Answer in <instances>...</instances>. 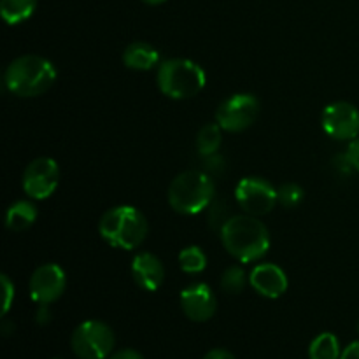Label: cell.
<instances>
[{"label": "cell", "instance_id": "obj_1", "mask_svg": "<svg viewBox=\"0 0 359 359\" xmlns=\"http://www.w3.org/2000/svg\"><path fill=\"white\" fill-rule=\"evenodd\" d=\"M219 233L224 249L242 263L258 262L270 249L269 230L256 216H231Z\"/></svg>", "mask_w": 359, "mask_h": 359}, {"label": "cell", "instance_id": "obj_2", "mask_svg": "<svg viewBox=\"0 0 359 359\" xmlns=\"http://www.w3.org/2000/svg\"><path fill=\"white\" fill-rule=\"evenodd\" d=\"M4 81L7 90L18 97H39L55 84L56 69L42 56L25 55L9 63Z\"/></svg>", "mask_w": 359, "mask_h": 359}, {"label": "cell", "instance_id": "obj_3", "mask_svg": "<svg viewBox=\"0 0 359 359\" xmlns=\"http://www.w3.org/2000/svg\"><path fill=\"white\" fill-rule=\"evenodd\" d=\"M147 221L139 209L132 205H118L102 216L98 231L109 245L118 249H135L146 238Z\"/></svg>", "mask_w": 359, "mask_h": 359}, {"label": "cell", "instance_id": "obj_4", "mask_svg": "<svg viewBox=\"0 0 359 359\" xmlns=\"http://www.w3.org/2000/svg\"><path fill=\"white\" fill-rule=\"evenodd\" d=\"M214 193L212 175L203 170H188L179 174L168 186V203L175 212L193 216L210 205Z\"/></svg>", "mask_w": 359, "mask_h": 359}, {"label": "cell", "instance_id": "obj_5", "mask_svg": "<svg viewBox=\"0 0 359 359\" xmlns=\"http://www.w3.org/2000/svg\"><path fill=\"white\" fill-rule=\"evenodd\" d=\"M205 72L198 63L186 58H172L158 67V88L174 100L193 98L205 88Z\"/></svg>", "mask_w": 359, "mask_h": 359}, {"label": "cell", "instance_id": "obj_6", "mask_svg": "<svg viewBox=\"0 0 359 359\" xmlns=\"http://www.w3.org/2000/svg\"><path fill=\"white\" fill-rule=\"evenodd\" d=\"M114 332L104 321H84L74 330L70 347L79 359H107L114 353Z\"/></svg>", "mask_w": 359, "mask_h": 359}, {"label": "cell", "instance_id": "obj_7", "mask_svg": "<svg viewBox=\"0 0 359 359\" xmlns=\"http://www.w3.org/2000/svg\"><path fill=\"white\" fill-rule=\"evenodd\" d=\"M259 114V100L251 93L231 95L216 111V123L224 132H244Z\"/></svg>", "mask_w": 359, "mask_h": 359}, {"label": "cell", "instance_id": "obj_8", "mask_svg": "<svg viewBox=\"0 0 359 359\" xmlns=\"http://www.w3.org/2000/svg\"><path fill=\"white\" fill-rule=\"evenodd\" d=\"M235 198L249 216H265L276 207L277 189L263 177H244L237 184Z\"/></svg>", "mask_w": 359, "mask_h": 359}, {"label": "cell", "instance_id": "obj_9", "mask_svg": "<svg viewBox=\"0 0 359 359\" xmlns=\"http://www.w3.org/2000/svg\"><path fill=\"white\" fill-rule=\"evenodd\" d=\"M23 191L34 200H44L55 193L60 182V167L51 158H37L23 172Z\"/></svg>", "mask_w": 359, "mask_h": 359}, {"label": "cell", "instance_id": "obj_10", "mask_svg": "<svg viewBox=\"0 0 359 359\" xmlns=\"http://www.w3.org/2000/svg\"><path fill=\"white\" fill-rule=\"evenodd\" d=\"M323 128L335 140H354L359 137V111L349 102H333L323 111Z\"/></svg>", "mask_w": 359, "mask_h": 359}, {"label": "cell", "instance_id": "obj_11", "mask_svg": "<svg viewBox=\"0 0 359 359\" xmlns=\"http://www.w3.org/2000/svg\"><path fill=\"white\" fill-rule=\"evenodd\" d=\"M67 286V277L62 266L56 263H46L35 269L32 273L30 284V297L35 304H53L63 294Z\"/></svg>", "mask_w": 359, "mask_h": 359}, {"label": "cell", "instance_id": "obj_12", "mask_svg": "<svg viewBox=\"0 0 359 359\" xmlns=\"http://www.w3.org/2000/svg\"><path fill=\"white\" fill-rule=\"evenodd\" d=\"M181 307L188 319L205 323L216 314L217 300L207 284L196 283L181 291Z\"/></svg>", "mask_w": 359, "mask_h": 359}, {"label": "cell", "instance_id": "obj_13", "mask_svg": "<svg viewBox=\"0 0 359 359\" xmlns=\"http://www.w3.org/2000/svg\"><path fill=\"white\" fill-rule=\"evenodd\" d=\"M249 284L265 298H279L287 290V277L280 266L273 263H259L249 276Z\"/></svg>", "mask_w": 359, "mask_h": 359}, {"label": "cell", "instance_id": "obj_14", "mask_svg": "<svg viewBox=\"0 0 359 359\" xmlns=\"http://www.w3.org/2000/svg\"><path fill=\"white\" fill-rule=\"evenodd\" d=\"M132 276L133 280L144 291H158L165 280V266L151 252H140L132 262Z\"/></svg>", "mask_w": 359, "mask_h": 359}, {"label": "cell", "instance_id": "obj_15", "mask_svg": "<svg viewBox=\"0 0 359 359\" xmlns=\"http://www.w3.org/2000/svg\"><path fill=\"white\" fill-rule=\"evenodd\" d=\"M123 63L132 70H151L160 63V53L147 42H132L123 51Z\"/></svg>", "mask_w": 359, "mask_h": 359}, {"label": "cell", "instance_id": "obj_16", "mask_svg": "<svg viewBox=\"0 0 359 359\" xmlns=\"http://www.w3.org/2000/svg\"><path fill=\"white\" fill-rule=\"evenodd\" d=\"M37 207L28 200H18L7 209L6 226L11 231H25L37 221Z\"/></svg>", "mask_w": 359, "mask_h": 359}, {"label": "cell", "instance_id": "obj_17", "mask_svg": "<svg viewBox=\"0 0 359 359\" xmlns=\"http://www.w3.org/2000/svg\"><path fill=\"white\" fill-rule=\"evenodd\" d=\"M37 7V0H0V14L9 25L28 20Z\"/></svg>", "mask_w": 359, "mask_h": 359}, {"label": "cell", "instance_id": "obj_18", "mask_svg": "<svg viewBox=\"0 0 359 359\" xmlns=\"http://www.w3.org/2000/svg\"><path fill=\"white\" fill-rule=\"evenodd\" d=\"M339 339L333 333H321L316 337L309 347V359H340Z\"/></svg>", "mask_w": 359, "mask_h": 359}, {"label": "cell", "instance_id": "obj_19", "mask_svg": "<svg viewBox=\"0 0 359 359\" xmlns=\"http://www.w3.org/2000/svg\"><path fill=\"white\" fill-rule=\"evenodd\" d=\"M223 128L217 123H207L202 126L196 135V149H198L200 156H209V154L217 153L223 142Z\"/></svg>", "mask_w": 359, "mask_h": 359}, {"label": "cell", "instance_id": "obj_20", "mask_svg": "<svg viewBox=\"0 0 359 359\" xmlns=\"http://www.w3.org/2000/svg\"><path fill=\"white\" fill-rule=\"evenodd\" d=\"M179 265L186 273H200L207 266V256L198 245H189L179 252Z\"/></svg>", "mask_w": 359, "mask_h": 359}, {"label": "cell", "instance_id": "obj_21", "mask_svg": "<svg viewBox=\"0 0 359 359\" xmlns=\"http://www.w3.org/2000/svg\"><path fill=\"white\" fill-rule=\"evenodd\" d=\"M248 286V276H245L244 269L238 265L228 266L221 276V287L226 291L228 294H238L245 290Z\"/></svg>", "mask_w": 359, "mask_h": 359}, {"label": "cell", "instance_id": "obj_22", "mask_svg": "<svg viewBox=\"0 0 359 359\" xmlns=\"http://www.w3.org/2000/svg\"><path fill=\"white\" fill-rule=\"evenodd\" d=\"M207 209H209V216H207V219H209V226L217 231L223 230V226L230 221L231 217L228 203L224 202V200H212Z\"/></svg>", "mask_w": 359, "mask_h": 359}, {"label": "cell", "instance_id": "obj_23", "mask_svg": "<svg viewBox=\"0 0 359 359\" xmlns=\"http://www.w3.org/2000/svg\"><path fill=\"white\" fill-rule=\"evenodd\" d=\"M277 200L286 209H294L304 202V189L294 182H286L277 189Z\"/></svg>", "mask_w": 359, "mask_h": 359}, {"label": "cell", "instance_id": "obj_24", "mask_svg": "<svg viewBox=\"0 0 359 359\" xmlns=\"http://www.w3.org/2000/svg\"><path fill=\"white\" fill-rule=\"evenodd\" d=\"M224 170H226V161L221 154L214 153L203 156V172H207L209 175H221Z\"/></svg>", "mask_w": 359, "mask_h": 359}, {"label": "cell", "instance_id": "obj_25", "mask_svg": "<svg viewBox=\"0 0 359 359\" xmlns=\"http://www.w3.org/2000/svg\"><path fill=\"white\" fill-rule=\"evenodd\" d=\"M0 280H2V291H4L2 316H6L7 312H9L11 305H13V302H14V284L11 283V279L6 276V273L0 277Z\"/></svg>", "mask_w": 359, "mask_h": 359}, {"label": "cell", "instance_id": "obj_26", "mask_svg": "<svg viewBox=\"0 0 359 359\" xmlns=\"http://www.w3.org/2000/svg\"><path fill=\"white\" fill-rule=\"evenodd\" d=\"M51 319H53V314H51V309H49V305L39 304L37 312H35V323H37L39 326H46L51 323Z\"/></svg>", "mask_w": 359, "mask_h": 359}, {"label": "cell", "instance_id": "obj_27", "mask_svg": "<svg viewBox=\"0 0 359 359\" xmlns=\"http://www.w3.org/2000/svg\"><path fill=\"white\" fill-rule=\"evenodd\" d=\"M347 156H349L351 163H353L354 170L359 172V137H356L354 140H351L349 147H347Z\"/></svg>", "mask_w": 359, "mask_h": 359}, {"label": "cell", "instance_id": "obj_28", "mask_svg": "<svg viewBox=\"0 0 359 359\" xmlns=\"http://www.w3.org/2000/svg\"><path fill=\"white\" fill-rule=\"evenodd\" d=\"M107 359H144V356L135 349H119L114 351Z\"/></svg>", "mask_w": 359, "mask_h": 359}, {"label": "cell", "instance_id": "obj_29", "mask_svg": "<svg viewBox=\"0 0 359 359\" xmlns=\"http://www.w3.org/2000/svg\"><path fill=\"white\" fill-rule=\"evenodd\" d=\"M340 359H359V340L353 342L351 346H347L346 349L342 351V356Z\"/></svg>", "mask_w": 359, "mask_h": 359}, {"label": "cell", "instance_id": "obj_30", "mask_svg": "<svg viewBox=\"0 0 359 359\" xmlns=\"http://www.w3.org/2000/svg\"><path fill=\"white\" fill-rule=\"evenodd\" d=\"M203 359H235V356L226 349H212L203 356Z\"/></svg>", "mask_w": 359, "mask_h": 359}, {"label": "cell", "instance_id": "obj_31", "mask_svg": "<svg viewBox=\"0 0 359 359\" xmlns=\"http://www.w3.org/2000/svg\"><path fill=\"white\" fill-rule=\"evenodd\" d=\"M11 330H14L13 323H7V321L4 323V326H2V333H4V335H9Z\"/></svg>", "mask_w": 359, "mask_h": 359}, {"label": "cell", "instance_id": "obj_32", "mask_svg": "<svg viewBox=\"0 0 359 359\" xmlns=\"http://www.w3.org/2000/svg\"><path fill=\"white\" fill-rule=\"evenodd\" d=\"M142 2L149 4V6H160V4L167 2V0H142Z\"/></svg>", "mask_w": 359, "mask_h": 359}, {"label": "cell", "instance_id": "obj_33", "mask_svg": "<svg viewBox=\"0 0 359 359\" xmlns=\"http://www.w3.org/2000/svg\"><path fill=\"white\" fill-rule=\"evenodd\" d=\"M358 333H359V323H358Z\"/></svg>", "mask_w": 359, "mask_h": 359}]
</instances>
